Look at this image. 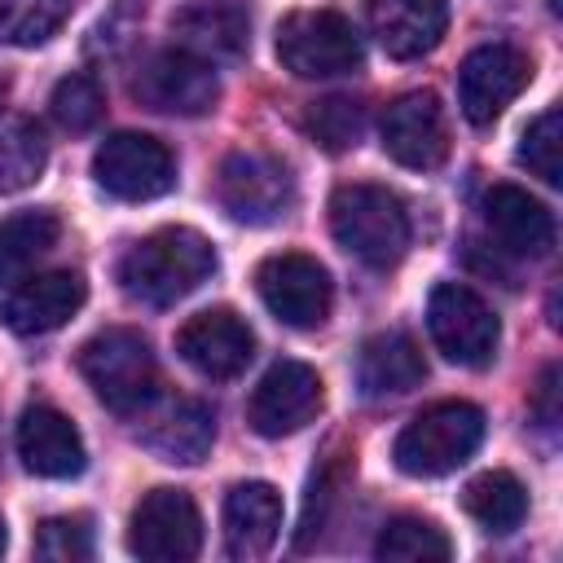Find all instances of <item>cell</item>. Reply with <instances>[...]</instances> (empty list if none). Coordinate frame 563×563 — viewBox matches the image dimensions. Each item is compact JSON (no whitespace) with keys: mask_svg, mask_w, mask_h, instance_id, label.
<instances>
[{"mask_svg":"<svg viewBox=\"0 0 563 563\" xmlns=\"http://www.w3.org/2000/svg\"><path fill=\"white\" fill-rule=\"evenodd\" d=\"M427 330L431 343L453 361V365H488L501 339V325L493 308L462 282H440L427 299Z\"/></svg>","mask_w":563,"mask_h":563,"instance_id":"cell-7","label":"cell"},{"mask_svg":"<svg viewBox=\"0 0 563 563\" xmlns=\"http://www.w3.org/2000/svg\"><path fill=\"white\" fill-rule=\"evenodd\" d=\"M334 242L369 268H391L409 246L405 202L383 185H339L330 198Z\"/></svg>","mask_w":563,"mask_h":563,"instance_id":"cell-3","label":"cell"},{"mask_svg":"<svg viewBox=\"0 0 563 563\" xmlns=\"http://www.w3.org/2000/svg\"><path fill=\"white\" fill-rule=\"evenodd\" d=\"M92 176L119 202H150L176 185V158L158 136L114 132L92 154Z\"/></svg>","mask_w":563,"mask_h":563,"instance_id":"cell-9","label":"cell"},{"mask_svg":"<svg viewBox=\"0 0 563 563\" xmlns=\"http://www.w3.org/2000/svg\"><path fill=\"white\" fill-rule=\"evenodd\" d=\"M48 163V145L35 119H4L0 123V194H18L40 180Z\"/></svg>","mask_w":563,"mask_h":563,"instance_id":"cell-26","label":"cell"},{"mask_svg":"<svg viewBox=\"0 0 563 563\" xmlns=\"http://www.w3.org/2000/svg\"><path fill=\"white\" fill-rule=\"evenodd\" d=\"M88 299V286L79 273L70 268H53V273H35V277H22L9 295H4V325L13 334H48L57 325H66Z\"/></svg>","mask_w":563,"mask_h":563,"instance_id":"cell-17","label":"cell"},{"mask_svg":"<svg viewBox=\"0 0 563 563\" xmlns=\"http://www.w3.org/2000/svg\"><path fill=\"white\" fill-rule=\"evenodd\" d=\"M462 506H466V515H471L484 532L506 537V532H515V528L523 523V515H528V493H523V484H519L510 471H484V475H475V479L462 488Z\"/></svg>","mask_w":563,"mask_h":563,"instance_id":"cell-25","label":"cell"},{"mask_svg":"<svg viewBox=\"0 0 563 563\" xmlns=\"http://www.w3.org/2000/svg\"><path fill=\"white\" fill-rule=\"evenodd\" d=\"M479 440H484V413L471 400H440L400 427L391 457L405 475L435 479L457 471L479 449Z\"/></svg>","mask_w":563,"mask_h":563,"instance_id":"cell-4","label":"cell"},{"mask_svg":"<svg viewBox=\"0 0 563 563\" xmlns=\"http://www.w3.org/2000/svg\"><path fill=\"white\" fill-rule=\"evenodd\" d=\"M479 216L488 224V233L497 238L501 251L523 255V260H541L554 251V216L545 202H537L528 189L519 185H493L479 202Z\"/></svg>","mask_w":563,"mask_h":563,"instance_id":"cell-18","label":"cell"},{"mask_svg":"<svg viewBox=\"0 0 563 563\" xmlns=\"http://www.w3.org/2000/svg\"><path fill=\"white\" fill-rule=\"evenodd\" d=\"M216 273V246L185 224L154 229L150 238L132 242L119 260V286L132 303L172 308L176 299L194 295Z\"/></svg>","mask_w":563,"mask_h":563,"instance_id":"cell-1","label":"cell"},{"mask_svg":"<svg viewBox=\"0 0 563 563\" xmlns=\"http://www.w3.org/2000/svg\"><path fill=\"white\" fill-rule=\"evenodd\" d=\"M172 35L202 62H229L251 44V13L238 0H198L172 18Z\"/></svg>","mask_w":563,"mask_h":563,"instance_id":"cell-21","label":"cell"},{"mask_svg":"<svg viewBox=\"0 0 563 563\" xmlns=\"http://www.w3.org/2000/svg\"><path fill=\"white\" fill-rule=\"evenodd\" d=\"M132 97L145 110L198 119V114H207L216 106L220 84H216L211 62H202V57H194L185 48H163V53L141 62V70L132 79Z\"/></svg>","mask_w":563,"mask_h":563,"instance_id":"cell-11","label":"cell"},{"mask_svg":"<svg viewBox=\"0 0 563 563\" xmlns=\"http://www.w3.org/2000/svg\"><path fill=\"white\" fill-rule=\"evenodd\" d=\"M4 545H9V537H4V519H0V554H4Z\"/></svg>","mask_w":563,"mask_h":563,"instance_id":"cell-34","label":"cell"},{"mask_svg":"<svg viewBox=\"0 0 563 563\" xmlns=\"http://www.w3.org/2000/svg\"><path fill=\"white\" fill-rule=\"evenodd\" d=\"M321 374L303 361H277L251 391L246 400V422L268 435V440H282L299 427H308L317 413H321Z\"/></svg>","mask_w":563,"mask_h":563,"instance_id":"cell-13","label":"cell"},{"mask_svg":"<svg viewBox=\"0 0 563 563\" xmlns=\"http://www.w3.org/2000/svg\"><path fill=\"white\" fill-rule=\"evenodd\" d=\"M75 0H0V44L35 48L70 18Z\"/></svg>","mask_w":563,"mask_h":563,"instance_id":"cell-28","label":"cell"},{"mask_svg":"<svg viewBox=\"0 0 563 563\" xmlns=\"http://www.w3.org/2000/svg\"><path fill=\"white\" fill-rule=\"evenodd\" d=\"M303 128H308V136H312L321 150H330V154L352 150V145H361V136H365V106L352 101V97H321V101H312V106L303 110Z\"/></svg>","mask_w":563,"mask_h":563,"instance_id":"cell-29","label":"cell"},{"mask_svg":"<svg viewBox=\"0 0 563 563\" xmlns=\"http://www.w3.org/2000/svg\"><path fill=\"white\" fill-rule=\"evenodd\" d=\"M79 374L92 387V396L119 418H136L158 396V361L145 334L128 325L97 330L79 347Z\"/></svg>","mask_w":563,"mask_h":563,"instance_id":"cell-2","label":"cell"},{"mask_svg":"<svg viewBox=\"0 0 563 563\" xmlns=\"http://www.w3.org/2000/svg\"><path fill=\"white\" fill-rule=\"evenodd\" d=\"M369 35L378 48L396 62H413L431 53L449 26V4L444 0H365Z\"/></svg>","mask_w":563,"mask_h":563,"instance_id":"cell-20","label":"cell"},{"mask_svg":"<svg viewBox=\"0 0 563 563\" xmlns=\"http://www.w3.org/2000/svg\"><path fill=\"white\" fill-rule=\"evenodd\" d=\"M277 62L295 79H334L361 66V35L334 9H299L277 26Z\"/></svg>","mask_w":563,"mask_h":563,"instance_id":"cell-5","label":"cell"},{"mask_svg":"<svg viewBox=\"0 0 563 563\" xmlns=\"http://www.w3.org/2000/svg\"><path fill=\"white\" fill-rule=\"evenodd\" d=\"M18 457L40 479H70L84 471L88 453L75 431V422L53 405H31L18 418Z\"/></svg>","mask_w":563,"mask_h":563,"instance_id":"cell-19","label":"cell"},{"mask_svg":"<svg viewBox=\"0 0 563 563\" xmlns=\"http://www.w3.org/2000/svg\"><path fill=\"white\" fill-rule=\"evenodd\" d=\"M427 378V361L418 352V343L400 330H383L374 339L361 343L356 352V387L365 400H387V396H405Z\"/></svg>","mask_w":563,"mask_h":563,"instance_id":"cell-23","label":"cell"},{"mask_svg":"<svg viewBox=\"0 0 563 563\" xmlns=\"http://www.w3.org/2000/svg\"><path fill=\"white\" fill-rule=\"evenodd\" d=\"M374 554L378 559H391V563H444L453 554V541L444 537L440 523H431L422 515H396L378 532Z\"/></svg>","mask_w":563,"mask_h":563,"instance_id":"cell-27","label":"cell"},{"mask_svg":"<svg viewBox=\"0 0 563 563\" xmlns=\"http://www.w3.org/2000/svg\"><path fill=\"white\" fill-rule=\"evenodd\" d=\"M532 79V62L515 44H479L457 66V106L475 128H488Z\"/></svg>","mask_w":563,"mask_h":563,"instance_id":"cell-12","label":"cell"},{"mask_svg":"<svg viewBox=\"0 0 563 563\" xmlns=\"http://www.w3.org/2000/svg\"><path fill=\"white\" fill-rule=\"evenodd\" d=\"M136 440L158 457L176 466H194L211 453L216 440V413L194 396H154L136 413Z\"/></svg>","mask_w":563,"mask_h":563,"instance_id":"cell-15","label":"cell"},{"mask_svg":"<svg viewBox=\"0 0 563 563\" xmlns=\"http://www.w3.org/2000/svg\"><path fill=\"white\" fill-rule=\"evenodd\" d=\"M0 101H4V84H0ZM0 110H4V106H0Z\"/></svg>","mask_w":563,"mask_h":563,"instance_id":"cell-35","label":"cell"},{"mask_svg":"<svg viewBox=\"0 0 563 563\" xmlns=\"http://www.w3.org/2000/svg\"><path fill=\"white\" fill-rule=\"evenodd\" d=\"M282 532V493L264 479L233 484L224 497V550L233 559H260Z\"/></svg>","mask_w":563,"mask_h":563,"instance_id":"cell-22","label":"cell"},{"mask_svg":"<svg viewBox=\"0 0 563 563\" xmlns=\"http://www.w3.org/2000/svg\"><path fill=\"white\" fill-rule=\"evenodd\" d=\"M528 409H532L537 427L554 435V427H559V365H545V369H541V378H537V387H532V405H528Z\"/></svg>","mask_w":563,"mask_h":563,"instance_id":"cell-33","label":"cell"},{"mask_svg":"<svg viewBox=\"0 0 563 563\" xmlns=\"http://www.w3.org/2000/svg\"><path fill=\"white\" fill-rule=\"evenodd\" d=\"M255 290L264 299V308L290 325V330H312L330 317V303H334V286H330V273L312 260V255H299V251H282V255H268L260 268H255Z\"/></svg>","mask_w":563,"mask_h":563,"instance_id":"cell-10","label":"cell"},{"mask_svg":"<svg viewBox=\"0 0 563 563\" xmlns=\"http://www.w3.org/2000/svg\"><path fill=\"white\" fill-rule=\"evenodd\" d=\"M519 163H523L532 176H541L545 185H563V110H559V106L541 110V114L523 128Z\"/></svg>","mask_w":563,"mask_h":563,"instance_id":"cell-30","label":"cell"},{"mask_svg":"<svg viewBox=\"0 0 563 563\" xmlns=\"http://www.w3.org/2000/svg\"><path fill=\"white\" fill-rule=\"evenodd\" d=\"M35 554L48 563H84L92 559V528L84 515H57L44 519L35 532Z\"/></svg>","mask_w":563,"mask_h":563,"instance_id":"cell-32","label":"cell"},{"mask_svg":"<svg viewBox=\"0 0 563 563\" xmlns=\"http://www.w3.org/2000/svg\"><path fill=\"white\" fill-rule=\"evenodd\" d=\"M176 352L202 378H238L255 356V334L233 308H207L176 330Z\"/></svg>","mask_w":563,"mask_h":563,"instance_id":"cell-16","label":"cell"},{"mask_svg":"<svg viewBox=\"0 0 563 563\" xmlns=\"http://www.w3.org/2000/svg\"><path fill=\"white\" fill-rule=\"evenodd\" d=\"M57 216L53 211H13L0 220V286L22 282L35 260H44L57 246Z\"/></svg>","mask_w":563,"mask_h":563,"instance_id":"cell-24","label":"cell"},{"mask_svg":"<svg viewBox=\"0 0 563 563\" xmlns=\"http://www.w3.org/2000/svg\"><path fill=\"white\" fill-rule=\"evenodd\" d=\"M216 198L238 224H273L295 207V176L273 154L238 150L216 172Z\"/></svg>","mask_w":563,"mask_h":563,"instance_id":"cell-6","label":"cell"},{"mask_svg":"<svg viewBox=\"0 0 563 563\" xmlns=\"http://www.w3.org/2000/svg\"><path fill=\"white\" fill-rule=\"evenodd\" d=\"M128 550L145 563H189L202 550V515L185 488H150L128 523Z\"/></svg>","mask_w":563,"mask_h":563,"instance_id":"cell-8","label":"cell"},{"mask_svg":"<svg viewBox=\"0 0 563 563\" xmlns=\"http://www.w3.org/2000/svg\"><path fill=\"white\" fill-rule=\"evenodd\" d=\"M48 110L53 119L66 128V132H92L106 114V97H101V84L92 75H66L53 97H48Z\"/></svg>","mask_w":563,"mask_h":563,"instance_id":"cell-31","label":"cell"},{"mask_svg":"<svg viewBox=\"0 0 563 563\" xmlns=\"http://www.w3.org/2000/svg\"><path fill=\"white\" fill-rule=\"evenodd\" d=\"M378 136L383 150L409 172H431L449 158V119L435 92L396 97L378 119Z\"/></svg>","mask_w":563,"mask_h":563,"instance_id":"cell-14","label":"cell"}]
</instances>
